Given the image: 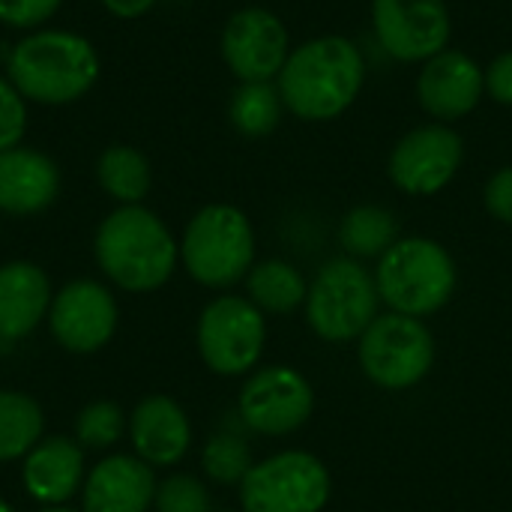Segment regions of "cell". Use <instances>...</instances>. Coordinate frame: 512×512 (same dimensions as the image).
Instances as JSON below:
<instances>
[{"mask_svg": "<svg viewBox=\"0 0 512 512\" xmlns=\"http://www.w3.org/2000/svg\"><path fill=\"white\" fill-rule=\"evenodd\" d=\"M51 285L42 267L9 261L0 267V339L15 342L30 336L51 309Z\"/></svg>", "mask_w": 512, "mask_h": 512, "instance_id": "obj_20", "label": "cell"}, {"mask_svg": "<svg viewBox=\"0 0 512 512\" xmlns=\"http://www.w3.org/2000/svg\"><path fill=\"white\" fill-rule=\"evenodd\" d=\"M282 96L273 81H243L228 105V117L234 129L246 138L270 135L282 120Z\"/></svg>", "mask_w": 512, "mask_h": 512, "instance_id": "obj_24", "label": "cell"}, {"mask_svg": "<svg viewBox=\"0 0 512 512\" xmlns=\"http://www.w3.org/2000/svg\"><path fill=\"white\" fill-rule=\"evenodd\" d=\"M39 512H72V510H66V507H42Z\"/></svg>", "mask_w": 512, "mask_h": 512, "instance_id": "obj_34", "label": "cell"}, {"mask_svg": "<svg viewBox=\"0 0 512 512\" xmlns=\"http://www.w3.org/2000/svg\"><path fill=\"white\" fill-rule=\"evenodd\" d=\"M156 477L138 456L102 459L81 486L84 512H147L156 498Z\"/></svg>", "mask_w": 512, "mask_h": 512, "instance_id": "obj_16", "label": "cell"}, {"mask_svg": "<svg viewBox=\"0 0 512 512\" xmlns=\"http://www.w3.org/2000/svg\"><path fill=\"white\" fill-rule=\"evenodd\" d=\"M378 45L402 63H426L450 42L453 21L447 0H372Z\"/></svg>", "mask_w": 512, "mask_h": 512, "instance_id": "obj_10", "label": "cell"}, {"mask_svg": "<svg viewBox=\"0 0 512 512\" xmlns=\"http://www.w3.org/2000/svg\"><path fill=\"white\" fill-rule=\"evenodd\" d=\"M96 177H99V186L123 204H138L150 189V165L144 153L126 144L108 147L99 156Z\"/></svg>", "mask_w": 512, "mask_h": 512, "instance_id": "obj_25", "label": "cell"}, {"mask_svg": "<svg viewBox=\"0 0 512 512\" xmlns=\"http://www.w3.org/2000/svg\"><path fill=\"white\" fill-rule=\"evenodd\" d=\"M180 258L189 276L207 288H228L255 264V231L249 216L231 204H207L186 225Z\"/></svg>", "mask_w": 512, "mask_h": 512, "instance_id": "obj_5", "label": "cell"}, {"mask_svg": "<svg viewBox=\"0 0 512 512\" xmlns=\"http://www.w3.org/2000/svg\"><path fill=\"white\" fill-rule=\"evenodd\" d=\"M486 96V69L465 51L444 48L429 57L417 75V99L435 123L468 117Z\"/></svg>", "mask_w": 512, "mask_h": 512, "instance_id": "obj_15", "label": "cell"}, {"mask_svg": "<svg viewBox=\"0 0 512 512\" xmlns=\"http://www.w3.org/2000/svg\"><path fill=\"white\" fill-rule=\"evenodd\" d=\"M360 366L381 390H411L435 366V336L411 315H381L360 336Z\"/></svg>", "mask_w": 512, "mask_h": 512, "instance_id": "obj_7", "label": "cell"}, {"mask_svg": "<svg viewBox=\"0 0 512 512\" xmlns=\"http://www.w3.org/2000/svg\"><path fill=\"white\" fill-rule=\"evenodd\" d=\"M99 75L93 45L69 30H39L9 54V81L24 99L66 105L84 96Z\"/></svg>", "mask_w": 512, "mask_h": 512, "instance_id": "obj_3", "label": "cell"}, {"mask_svg": "<svg viewBox=\"0 0 512 512\" xmlns=\"http://www.w3.org/2000/svg\"><path fill=\"white\" fill-rule=\"evenodd\" d=\"M330 471L306 450L276 453L243 477V512H321L330 501Z\"/></svg>", "mask_w": 512, "mask_h": 512, "instance_id": "obj_8", "label": "cell"}, {"mask_svg": "<svg viewBox=\"0 0 512 512\" xmlns=\"http://www.w3.org/2000/svg\"><path fill=\"white\" fill-rule=\"evenodd\" d=\"M42 408L15 390H0V462L27 456L42 441Z\"/></svg>", "mask_w": 512, "mask_h": 512, "instance_id": "obj_23", "label": "cell"}, {"mask_svg": "<svg viewBox=\"0 0 512 512\" xmlns=\"http://www.w3.org/2000/svg\"><path fill=\"white\" fill-rule=\"evenodd\" d=\"M204 474L219 486H237L252 471V450L237 435H213L201 453Z\"/></svg>", "mask_w": 512, "mask_h": 512, "instance_id": "obj_26", "label": "cell"}, {"mask_svg": "<svg viewBox=\"0 0 512 512\" xmlns=\"http://www.w3.org/2000/svg\"><path fill=\"white\" fill-rule=\"evenodd\" d=\"M129 438L141 462L150 468L177 465L192 444V426L186 411L168 396H147L129 417Z\"/></svg>", "mask_w": 512, "mask_h": 512, "instance_id": "obj_17", "label": "cell"}, {"mask_svg": "<svg viewBox=\"0 0 512 512\" xmlns=\"http://www.w3.org/2000/svg\"><path fill=\"white\" fill-rule=\"evenodd\" d=\"M267 324L246 297H216L198 318V351L216 375H246L261 360Z\"/></svg>", "mask_w": 512, "mask_h": 512, "instance_id": "obj_9", "label": "cell"}, {"mask_svg": "<svg viewBox=\"0 0 512 512\" xmlns=\"http://www.w3.org/2000/svg\"><path fill=\"white\" fill-rule=\"evenodd\" d=\"M366 84V57L348 36H315L297 45L279 78L285 108L306 123H327L342 117Z\"/></svg>", "mask_w": 512, "mask_h": 512, "instance_id": "obj_1", "label": "cell"}, {"mask_svg": "<svg viewBox=\"0 0 512 512\" xmlns=\"http://www.w3.org/2000/svg\"><path fill=\"white\" fill-rule=\"evenodd\" d=\"M48 327L60 348L72 354H93L108 345L117 330L114 294L93 279L63 285L51 300Z\"/></svg>", "mask_w": 512, "mask_h": 512, "instance_id": "obj_14", "label": "cell"}, {"mask_svg": "<svg viewBox=\"0 0 512 512\" xmlns=\"http://www.w3.org/2000/svg\"><path fill=\"white\" fill-rule=\"evenodd\" d=\"M486 93L501 105H512V51L498 54L486 66Z\"/></svg>", "mask_w": 512, "mask_h": 512, "instance_id": "obj_32", "label": "cell"}, {"mask_svg": "<svg viewBox=\"0 0 512 512\" xmlns=\"http://www.w3.org/2000/svg\"><path fill=\"white\" fill-rule=\"evenodd\" d=\"M156 512H210V492L192 474H174L156 486Z\"/></svg>", "mask_w": 512, "mask_h": 512, "instance_id": "obj_28", "label": "cell"}, {"mask_svg": "<svg viewBox=\"0 0 512 512\" xmlns=\"http://www.w3.org/2000/svg\"><path fill=\"white\" fill-rule=\"evenodd\" d=\"M399 240V219L381 204H360L345 213L339 243L348 258H381Z\"/></svg>", "mask_w": 512, "mask_h": 512, "instance_id": "obj_22", "label": "cell"}, {"mask_svg": "<svg viewBox=\"0 0 512 512\" xmlns=\"http://www.w3.org/2000/svg\"><path fill=\"white\" fill-rule=\"evenodd\" d=\"M120 432H123V411L114 402H93L81 408L75 420V438L81 441V447L90 450L111 447L120 438Z\"/></svg>", "mask_w": 512, "mask_h": 512, "instance_id": "obj_27", "label": "cell"}, {"mask_svg": "<svg viewBox=\"0 0 512 512\" xmlns=\"http://www.w3.org/2000/svg\"><path fill=\"white\" fill-rule=\"evenodd\" d=\"M24 489L42 507H63L84 480V453L69 438H45L27 456L21 468Z\"/></svg>", "mask_w": 512, "mask_h": 512, "instance_id": "obj_19", "label": "cell"}, {"mask_svg": "<svg viewBox=\"0 0 512 512\" xmlns=\"http://www.w3.org/2000/svg\"><path fill=\"white\" fill-rule=\"evenodd\" d=\"M108 12H114L117 18H138L144 15L156 0H102Z\"/></svg>", "mask_w": 512, "mask_h": 512, "instance_id": "obj_33", "label": "cell"}, {"mask_svg": "<svg viewBox=\"0 0 512 512\" xmlns=\"http://www.w3.org/2000/svg\"><path fill=\"white\" fill-rule=\"evenodd\" d=\"M378 303L375 276L357 258H333L309 285L306 321L324 342H351L378 318Z\"/></svg>", "mask_w": 512, "mask_h": 512, "instance_id": "obj_6", "label": "cell"}, {"mask_svg": "<svg viewBox=\"0 0 512 512\" xmlns=\"http://www.w3.org/2000/svg\"><path fill=\"white\" fill-rule=\"evenodd\" d=\"M246 288H249V300L261 312H273V315L294 312L300 303H306V294H309V285L300 276V270L279 258L252 264L246 276Z\"/></svg>", "mask_w": 512, "mask_h": 512, "instance_id": "obj_21", "label": "cell"}, {"mask_svg": "<svg viewBox=\"0 0 512 512\" xmlns=\"http://www.w3.org/2000/svg\"><path fill=\"white\" fill-rule=\"evenodd\" d=\"M63 0H0V21L9 27H36L48 21Z\"/></svg>", "mask_w": 512, "mask_h": 512, "instance_id": "obj_30", "label": "cell"}, {"mask_svg": "<svg viewBox=\"0 0 512 512\" xmlns=\"http://www.w3.org/2000/svg\"><path fill=\"white\" fill-rule=\"evenodd\" d=\"M27 129V108L18 87L6 78H0V150L18 147L21 135Z\"/></svg>", "mask_w": 512, "mask_h": 512, "instance_id": "obj_29", "label": "cell"}, {"mask_svg": "<svg viewBox=\"0 0 512 512\" xmlns=\"http://www.w3.org/2000/svg\"><path fill=\"white\" fill-rule=\"evenodd\" d=\"M288 54V30L282 18L270 9L246 6L234 12L222 30V57L228 69L240 78V84L279 78Z\"/></svg>", "mask_w": 512, "mask_h": 512, "instance_id": "obj_13", "label": "cell"}, {"mask_svg": "<svg viewBox=\"0 0 512 512\" xmlns=\"http://www.w3.org/2000/svg\"><path fill=\"white\" fill-rule=\"evenodd\" d=\"M60 189L57 165L30 147L0 150V210L12 216H30L45 210Z\"/></svg>", "mask_w": 512, "mask_h": 512, "instance_id": "obj_18", "label": "cell"}, {"mask_svg": "<svg viewBox=\"0 0 512 512\" xmlns=\"http://www.w3.org/2000/svg\"><path fill=\"white\" fill-rule=\"evenodd\" d=\"M459 273L453 255L429 237H399L375 270L381 300L411 318H423L450 303Z\"/></svg>", "mask_w": 512, "mask_h": 512, "instance_id": "obj_4", "label": "cell"}, {"mask_svg": "<svg viewBox=\"0 0 512 512\" xmlns=\"http://www.w3.org/2000/svg\"><path fill=\"white\" fill-rule=\"evenodd\" d=\"M240 417L258 435H291L315 411L312 384L291 366H267L249 375L240 390Z\"/></svg>", "mask_w": 512, "mask_h": 512, "instance_id": "obj_12", "label": "cell"}, {"mask_svg": "<svg viewBox=\"0 0 512 512\" xmlns=\"http://www.w3.org/2000/svg\"><path fill=\"white\" fill-rule=\"evenodd\" d=\"M0 512H15V510H12V507H9L6 501H0Z\"/></svg>", "mask_w": 512, "mask_h": 512, "instance_id": "obj_35", "label": "cell"}, {"mask_svg": "<svg viewBox=\"0 0 512 512\" xmlns=\"http://www.w3.org/2000/svg\"><path fill=\"white\" fill-rule=\"evenodd\" d=\"M465 141L450 123H426L405 132L390 153V180L405 195H435L459 174Z\"/></svg>", "mask_w": 512, "mask_h": 512, "instance_id": "obj_11", "label": "cell"}, {"mask_svg": "<svg viewBox=\"0 0 512 512\" xmlns=\"http://www.w3.org/2000/svg\"><path fill=\"white\" fill-rule=\"evenodd\" d=\"M483 201H486V210L504 222L512 225V165L495 171L486 183V192H483Z\"/></svg>", "mask_w": 512, "mask_h": 512, "instance_id": "obj_31", "label": "cell"}, {"mask_svg": "<svg viewBox=\"0 0 512 512\" xmlns=\"http://www.w3.org/2000/svg\"><path fill=\"white\" fill-rule=\"evenodd\" d=\"M93 249L102 273L123 291L135 294L162 288L171 279L180 255V246L165 222L138 204L108 213L96 231Z\"/></svg>", "mask_w": 512, "mask_h": 512, "instance_id": "obj_2", "label": "cell"}]
</instances>
